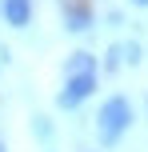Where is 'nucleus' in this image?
Wrapping results in <instances>:
<instances>
[{
  "label": "nucleus",
  "mask_w": 148,
  "mask_h": 152,
  "mask_svg": "<svg viewBox=\"0 0 148 152\" xmlns=\"http://www.w3.org/2000/svg\"><path fill=\"white\" fill-rule=\"evenodd\" d=\"M128 128H132V104H128V96H108V100L100 104V112H96V132H100V144L112 148Z\"/></svg>",
  "instance_id": "nucleus-1"
},
{
  "label": "nucleus",
  "mask_w": 148,
  "mask_h": 152,
  "mask_svg": "<svg viewBox=\"0 0 148 152\" xmlns=\"http://www.w3.org/2000/svg\"><path fill=\"white\" fill-rule=\"evenodd\" d=\"M64 28H68V32H88V28H92V8L80 4V0L68 4V8H64Z\"/></svg>",
  "instance_id": "nucleus-4"
},
{
  "label": "nucleus",
  "mask_w": 148,
  "mask_h": 152,
  "mask_svg": "<svg viewBox=\"0 0 148 152\" xmlns=\"http://www.w3.org/2000/svg\"><path fill=\"white\" fill-rule=\"evenodd\" d=\"M128 4H136V8H148V0H128Z\"/></svg>",
  "instance_id": "nucleus-7"
},
{
  "label": "nucleus",
  "mask_w": 148,
  "mask_h": 152,
  "mask_svg": "<svg viewBox=\"0 0 148 152\" xmlns=\"http://www.w3.org/2000/svg\"><path fill=\"white\" fill-rule=\"evenodd\" d=\"M80 72H100L92 52H72L68 60H64V76H80Z\"/></svg>",
  "instance_id": "nucleus-5"
},
{
  "label": "nucleus",
  "mask_w": 148,
  "mask_h": 152,
  "mask_svg": "<svg viewBox=\"0 0 148 152\" xmlns=\"http://www.w3.org/2000/svg\"><path fill=\"white\" fill-rule=\"evenodd\" d=\"M0 152H4V140H0Z\"/></svg>",
  "instance_id": "nucleus-8"
},
{
  "label": "nucleus",
  "mask_w": 148,
  "mask_h": 152,
  "mask_svg": "<svg viewBox=\"0 0 148 152\" xmlns=\"http://www.w3.org/2000/svg\"><path fill=\"white\" fill-rule=\"evenodd\" d=\"M0 16L12 28H28L32 24V0H0Z\"/></svg>",
  "instance_id": "nucleus-3"
},
{
  "label": "nucleus",
  "mask_w": 148,
  "mask_h": 152,
  "mask_svg": "<svg viewBox=\"0 0 148 152\" xmlns=\"http://www.w3.org/2000/svg\"><path fill=\"white\" fill-rule=\"evenodd\" d=\"M96 76L100 72H80V76H64V88L56 92V104L60 108H80L88 96L96 92Z\"/></svg>",
  "instance_id": "nucleus-2"
},
{
  "label": "nucleus",
  "mask_w": 148,
  "mask_h": 152,
  "mask_svg": "<svg viewBox=\"0 0 148 152\" xmlns=\"http://www.w3.org/2000/svg\"><path fill=\"white\" fill-rule=\"evenodd\" d=\"M104 68H108V72H116V68H120V44H112V48H108V60H104Z\"/></svg>",
  "instance_id": "nucleus-6"
}]
</instances>
